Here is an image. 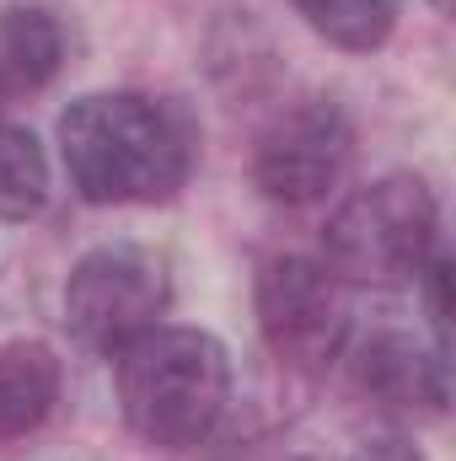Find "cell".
<instances>
[{
	"label": "cell",
	"mask_w": 456,
	"mask_h": 461,
	"mask_svg": "<svg viewBox=\"0 0 456 461\" xmlns=\"http://www.w3.org/2000/svg\"><path fill=\"white\" fill-rule=\"evenodd\" d=\"M441 210L424 177L387 172L365 188H354L323 226V263L339 285L397 290L424 274L435 258Z\"/></svg>",
	"instance_id": "cell-3"
},
{
	"label": "cell",
	"mask_w": 456,
	"mask_h": 461,
	"mask_svg": "<svg viewBox=\"0 0 456 461\" xmlns=\"http://www.w3.org/2000/svg\"><path fill=\"white\" fill-rule=\"evenodd\" d=\"M349 156H354V123L339 103L317 97V103L279 113L263 129L258 156H252V183L263 188V199L301 210L339 188Z\"/></svg>",
	"instance_id": "cell-6"
},
{
	"label": "cell",
	"mask_w": 456,
	"mask_h": 461,
	"mask_svg": "<svg viewBox=\"0 0 456 461\" xmlns=\"http://www.w3.org/2000/svg\"><path fill=\"white\" fill-rule=\"evenodd\" d=\"M59 354L43 339H11L0 344V446L32 435L54 402H59Z\"/></svg>",
	"instance_id": "cell-8"
},
{
	"label": "cell",
	"mask_w": 456,
	"mask_h": 461,
	"mask_svg": "<svg viewBox=\"0 0 456 461\" xmlns=\"http://www.w3.org/2000/svg\"><path fill=\"white\" fill-rule=\"evenodd\" d=\"M123 424L156 451H194L231 402V354L205 328H150L114 354Z\"/></svg>",
	"instance_id": "cell-2"
},
{
	"label": "cell",
	"mask_w": 456,
	"mask_h": 461,
	"mask_svg": "<svg viewBox=\"0 0 456 461\" xmlns=\"http://www.w3.org/2000/svg\"><path fill=\"white\" fill-rule=\"evenodd\" d=\"M0 108H5V70H0Z\"/></svg>",
	"instance_id": "cell-14"
},
{
	"label": "cell",
	"mask_w": 456,
	"mask_h": 461,
	"mask_svg": "<svg viewBox=\"0 0 456 461\" xmlns=\"http://www.w3.org/2000/svg\"><path fill=\"white\" fill-rule=\"evenodd\" d=\"M65 65V32L43 5H5L0 11V70L16 86H49Z\"/></svg>",
	"instance_id": "cell-9"
},
{
	"label": "cell",
	"mask_w": 456,
	"mask_h": 461,
	"mask_svg": "<svg viewBox=\"0 0 456 461\" xmlns=\"http://www.w3.org/2000/svg\"><path fill=\"white\" fill-rule=\"evenodd\" d=\"M290 5L328 43H339L349 54H370V49H381L392 38L403 0H290Z\"/></svg>",
	"instance_id": "cell-11"
},
{
	"label": "cell",
	"mask_w": 456,
	"mask_h": 461,
	"mask_svg": "<svg viewBox=\"0 0 456 461\" xmlns=\"http://www.w3.org/2000/svg\"><path fill=\"white\" fill-rule=\"evenodd\" d=\"M49 204V156L32 129L0 123V221H32Z\"/></svg>",
	"instance_id": "cell-10"
},
{
	"label": "cell",
	"mask_w": 456,
	"mask_h": 461,
	"mask_svg": "<svg viewBox=\"0 0 456 461\" xmlns=\"http://www.w3.org/2000/svg\"><path fill=\"white\" fill-rule=\"evenodd\" d=\"M59 156L87 204H161L188 183V129L140 92H92L59 113Z\"/></svg>",
	"instance_id": "cell-1"
},
{
	"label": "cell",
	"mask_w": 456,
	"mask_h": 461,
	"mask_svg": "<svg viewBox=\"0 0 456 461\" xmlns=\"http://www.w3.org/2000/svg\"><path fill=\"white\" fill-rule=\"evenodd\" d=\"M354 381L370 402H381L387 413H414V419H435L451 402V365L446 348L419 344L414 333H376L354 354Z\"/></svg>",
	"instance_id": "cell-7"
},
{
	"label": "cell",
	"mask_w": 456,
	"mask_h": 461,
	"mask_svg": "<svg viewBox=\"0 0 456 461\" xmlns=\"http://www.w3.org/2000/svg\"><path fill=\"white\" fill-rule=\"evenodd\" d=\"M424 279H430V322L441 333V348H446V328H451V301H446V285H451V263L446 258H430L424 263Z\"/></svg>",
	"instance_id": "cell-12"
},
{
	"label": "cell",
	"mask_w": 456,
	"mask_h": 461,
	"mask_svg": "<svg viewBox=\"0 0 456 461\" xmlns=\"http://www.w3.org/2000/svg\"><path fill=\"white\" fill-rule=\"evenodd\" d=\"M252 301H258V333L279 365L317 375L339 359L349 333V301L343 285L328 274V263L279 252L258 268Z\"/></svg>",
	"instance_id": "cell-5"
},
{
	"label": "cell",
	"mask_w": 456,
	"mask_h": 461,
	"mask_svg": "<svg viewBox=\"0 0 456 461\" xmlns=\"http://www.w3.org/2000/svg\"><path fill=\"white\" fill-rule=\"evenodd\" d=\"M172 306V268L140 241L92 247L65 279V322L97 354H118L129 339L150 333Z\"/></svg>",
	"instance_id": "cell-4"
},
{
	"label": "cell",
	"mask_w": 456,
	"mask_h": 461,
	"mask_svg": "<svg viewBox=\"0 0 456 461\" xmlns=\"http://www.w3.org/2000/svg\"><path fill=\"white\" fill-rule=\"evenodd\" d=\"M296 461H306V456H296Z\"/></svg>",
	"instance_id": "cell-15"
},
{
	"label": "cell",
	"mask_w": 456,
	"mask_h": 461,
	"mask_svg": "<svg viewBox=\"0 0 456 461\" xmlns=\"http://www.w3.org/2000/svg\"><path fill=\"white\" fill-rule=\"evenodd\" d=\"M349 461H424V451L414 440H403V435H376V440H365Z\"/></svg>",
	"instance_id": "cell-13"
}]
</instances>
